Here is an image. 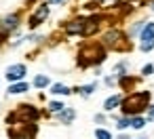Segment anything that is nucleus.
Wrapping results in <instances>:
<instances>
[{"mask_svg":"<svg viewBox=\"0 0 154 139\" xmlns=\"http://www.w3.org/2000/svg\"><path fill=\"white\" fill-rule=\"evenodd\" d=\"M7 38H9V34H7L5 30H0V47H2V44L7 42Z\"/></svg>","mask_w":154,"mask_h":139,"instance_id":"nucleus-23","label":"nucleus"},{"mask_svg":"<svg viewBox=\"0 0 154 139\" xmlns=\"http://www.w3.org/2000/svg\"><path fill=\"white\" fill-rule=\"evenodd\" d=\"M118 84L122 86V89H131V86H135V78L133 76H122V78H118Z\"/></svg>","mask_w":154,"mask_h":139,"instance_id":"nucleus-17","label":"nucleus"},{"mask_svg":"<svg viewBox=\"0 0 154 139\" xmlns=\"http://www.w3.org/2000/svg\"><path fill=\"white\" fill-rule=\"evenodd\" d=\"M103 47H108V49H112V51H118V53L131 51V42L127 40V36H125L120 30H110V32H106V36H103Z\"/></svg>","mask_w":154,"mask_h":139,"instance_id":"nucleus-3","label":"nucleus"},{"mask_svg":"<svg viewBox=\"0 0 154 139\" xmlns=\"http://www.w3.org/2000/svg\"><path fill=\"white\" fill-rule=\"evenodd\" d=\"M28 74V68L23 65V63H15V65H9L7 68V80L13 84V82H21L23 80V76Z\"/></svg>","mask_w":154,"mask_h":139,"instance_id":"nucleus-7","label":"nucleus"},{"mask_svg":"<svg viewBox=\"0 0 154 139\" xmlns=\"http://www.w3.org/2000/svg\"><path fill=\"white\" fill-rule=\"evenodd\" d=\"M63 0H49V5H61Z\"/></svg>","mask_w":154,"mask_h":139,"instance_id":"nucleus-27","label":"nucleus"},{"mask_svg":"<svg viewBox=\"0 0 154 139\" xmlns=\"http://www.w3.org/2000/svg\"><path fill=\"white\" fill-rule=\"evenodd\" d=\"M95 139H112V133L106 128H95Z\"/></svg>","mask_w":154,"mask_h":139,"instance_id":"nucleus-21","label":"nucleus"},{"mask_svg":"<svg viewBox=\"0 0 154 139\" xmlns=\"http://www.w3.org/2000/svg\"><path fill=\"white\" fill-rule=\"evenodd\" d=\"M101 21H103V17H101V15H93V17L85 19V30H82V36H85V38H89V36H93L95 32H99Z\"/></svg>","mask_w":154,"mask_h":139,"instance_id":"nucleus-9","label":"nucleus"},{"mask_svg":"<svg viewBox=\"0 0 154 139\" xmlns=\"http://www.w3.org/2000/svg\"><path fill=\"white\" fill-rule=\"evenodd\" d=\"M146 120H148V118H141V116H133V118H131V128H137V131H139V128H143Z\"/></svg>","mask_w":154,"mask_h":139,"instance_id":"nucleus-18","label":"nucleus"},{"mask_svg":"<svg viewBox=\"0 0 154 139\" xmlns=\"http://www.w3.org/2000/svg\"><path fill=\"white\" fill-rule=\"evenodd\" d=\"M118 139H129V137H127V135H120V137H118Z\"/></svg>","mask_w":154,"mask_h":139,"instance_id":"nucleus-28","label":"nucleus"},{"mask_svg":"<svg viewBox=\"0 0 154 139\" xmlns=\"http://www.w3.org/2000/svg\"><path fill=\"white\" fill-rule=\"evenodd\" d=\"M95 89H97V82H91V84H85V86H78V89H76V93H80L82 97H89V95H91V93H93Z\"/></svg>","mask_w":154,"mask_h":139,"instance_id":"nucleus-15","label":"nucleus"},{"mask_svg":"<svg viewBox=\"0 0 154 139\" xmlns=\"http://www.w3.org/2000/svg\"><path fill=\"white\" fill-rule=\"evenodd\" d=\"M47 17H49V5H40V7L36 9V13L28 19V28H30V30H36L40 23H45Z\"/></svg>","mask_w":154,"mask_h":139,"instance_id":"nucleus-8","label":"nucleus"},{"mask_svg":"<svg viewBox=\"0 0 154 139\" xmlns=\"http://www.w3.org/2000/svg\"><path fill=\"white\" fill-rule=\"evenodd\" d=\"M139 38H141V51H143V53H148V51L154 49V23H152V21L143 26Z\"/></svg>","mask_w":154,"mask_h":139,"instance_id":"nucleus-5","label":"nucleus"},{"mask_svg":"<svg viewBox=\"0 0 154 139\" xmlns=\"http://www.w3.org/2000/svg\"><path fill=\"white\" fill-rule=\"evenodd\" d=\"M150 107V91H133L129 93L122 103H120V110H122V116H139L143 110Z\"/></svg>","mask_w":154,"mask_h":139,"instance_id":"nucleus-1","label":"nucleus"},{"mask_svg":"<svg viewBox=\"0 0 154 139\" xmlns=\"http://www.w3.org/2000/svg\"><path fill=\"white\" fill-rule=\"evenodd\" d=\"M82 30H85V19H74V21L66 23V34L68 36H76V34L82 36Z\"/></svg>","mask_w":154,"mask_h":139,"instance_id":"nucleus-10","label":"nucleus"},{"mask_svg":"<svg viewBox=\"0 0 154 139\" xmlns=\"http://www.w3.org/2000/svg\"><path fill=\"white\" fill-rule=\"evenodd\" d=\"M114 82H116V76H108V78H106V84H110V86H112Z\"/></svg>","mask_w":154,"mask_h":139,"instance_id":"nucleus-25","label":"nucleus"},{"mask_svg":"<svg viewBox=\"0 0 154 139\" xmlns=\"http://www.w3.org/2000/svg\"><path fill=\"white\" fill-rule=\"evenodd\" d=\"M152 74H154V65L152 63H148V65L141 68V76H152Z\"/></svg>","mask_w":154,"mask_h":139,"instance_id":"nucleus-22","label":"nucleus"},{"mask_svg":"<svg viewBox=\"0 0 154 139\" xmlns=\"http://www.w3.org/2000/svg\"><path fill=\"white\" fill-rule=\"evenodd\" d=\"M51 93H53V95H70L72 91H70V89H68L66 84L57 82V84H53V86H51Z\"/></svg>","mask_w":154,"mask_h":139,"instance_id":"nucleus-14","label":"nucleus"},{"mask_svg":"<svg viewBox=\"0 0 154 139\" xmlns=\"http://www.w3.org/2000/svg\"><path fill=\"white\" fill-rule=\"evenodd\" d=\"M19 23H21V13H9V15H5L0 19V30L11 34V32H15L19 28Z\"/></svg>","mask_w":154,"mask_h":139,"instance_id":"nucleus-6","label":"nucleus"},{"mask_svg":"<svg viewBox=\"0 0 154 139\" xmlns=\"http://www.w3.org/2000/svg\"><path fill=\"white\" fill-rule=\"evenodd\" d=\"M49 76H45V74H38L36 78H34V86L36 89H45V86H49Z\"/></svg>","mask_w":154,"mask_h":139,"instance_id":"nucleus-16","label":"nucleus"},{"mask_svg":"<svg viewBox=\"0 0 154 139\" xmlns=\"http://www.w3.org/2000/svg\"><path fill=\"white\" fill-rule=\"evenodd\" d=\"M148 120H154V105L148 107Z\"/></svg>","mask_w":154,"mask_h":139,"instance_id":"nucleus-24","label":"nucleus"},{"mask_svg":"<svg viewBox=\"0 0 154 139\" xmlns=\"http://www.w3.org/2000/svg\"><path fill=\"white\" fill-rule=\"evenodd\" d=\"M26 91H30V84L28 82H13L9 86V95H21Z\"/></svg>","mask_w":154,"mask_h":139,"instance_id":"nucleus-13","label":"nucleus"},{"mask_svg":"<svg viewBox=\"0 0 154 139\" xmlns=\"http://www.w3.org/2000/svg\"><path fill=\"white\" fill-rule=\"evenodd\" d=\"M122 99H125L122 95H112V97H108V99L103 101V110H106V112H112V110H116V107L122 103Z\"/></svg>","mask_w":154,"mask_h":139,"instance_id":"nucleus-12","label":"nucleus"},{"mask_svg":"<svg viewBox=\"0 0 154 139\" xmlns=\"http://www.w3.org/2000/svg\"><path fill=\"white\" fill-rule=\"evenodd\" d=\"M38 116H40V112H38L34 105H26V103H23V105H19L13 114L7 116V122H9V124H11L13 120H15V122H34V120H38Z\"/></svg>","mask_w":154,"mask_h":139,"instance_id":"nucleus-4","label":"nucleus"},{"mask_svg":"<svg viewBox=\"0 0 154 139\" xmlns=\"http://www.w3.org/2000/svg\"><path fill=\"white\" fill-rule=\"evenodd\" d=\"M57 118H59L61 124H72L74 118H76V112H74V107H66V110H61L57 114Z\"/></svg>","mask_w":154,"mask_h":139,"instance_id":"nucleus-11","label":"nucleus"},{"mask_svg":"<svg viewBox=\"0 0 154 139\" xmlns=\"http://www.w3.org/2000/svg\"><path fill=\"white\" fill-rule=\"evenodd\" d=\"M127 126H131V118H129V116L116 118V128H118V131H125Z\"/></svg>","mask_w":154,"mask_h":139,"instance_id":"nucleus-19","label":"nucleus"},{"mask_svg":"<svg viewBox=\"0 0 154 139\" xmlns=\"http://www.w3.org/2000/svg\"><path fill=\"white\" fill-rule=\"evenodd\" d=\"M103 120H106L103 114H95V122H103Z\"/></svg>","mask_w":154,"mask_h":139,"instance_id":"nucleus-26","label":"nucleus"},{"mask_svg":"<svg viewBox=\"0 0 154 139\" xmlns=\"http://www.w3.org/2000/svg\"><path fill=\"white\" fill-rule=\"evenodd\" d=\"M106 61V47L99 42H87L78 51V65L80 68H91V65H101Z\"/></svg>","mask_w":154,"mask_h":139,"instance_id":"nucleus-2","label":"nucleus"},{"mask_svg":"<svg viewBox=\"0 0 154 139\" xmlns=\"http://www.w3.org/2000/svg\"><path fill=\"white\" fill-rule=\"evenodd\" d=\"M61 110H66V105H63L61 101H51V103H49V112H55V114H59Z\"/></svg>","mask_w":154,"mask_h":139,"instance_id":"nucleus-20","label":"nucleus"},{"mask_svg":"<svg viewBox=\"0 0 154 139\" xmlns=\"http://www.w3.org/2000/svg\"><path fill=\"white\" fill-rule=\"evenodd\" d=\"M150 7H152V11H154V0H152V5H150Z\"/></svg>","mask_w":154,"mask_h":139,"instance_id":"nucleus-29","label":"nucleus"}]
</instances>
